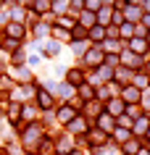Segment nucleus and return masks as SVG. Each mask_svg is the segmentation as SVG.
I'll use <instances>...</instances> for the list:
<instances>
[{
    "mask_svg": "<svg viewBox=\"0 0 150 155\" xmlns=\"http://www.w3.org/2000/svg\"><path fill=\"white\" fill-rule=\"evenodd\" d=\"M42 137H45V131H42V124L32 121V124H26V126H24L21 142H24V147H32V145H37V142H40Z\"/></svg>",
    "mask_w": 150,
    "mask_h": 155,
    "instance_id": "1",
    "label": "nucleus"
},
{
    "mask_svg": "<svg viewBox=\"0 0 150 155\" xmlns=\"http://www.w3.org/2000/svg\"><path fill=\"white\" fill-rule=\"evenodd\" d=\"M121 13H124V21H126V24H140V21H142V13H145V11H142L137 3H126Z\"/></svg>",
    "mask_w": 150,
    "mask_h": 155,
    "instance_id": "2",
    "label": "nucleus"
},
{
    "mask_svg": "<svg viewBox=\"0 0 150 155\" xmlns=\"http://www.w3.org/2000/svg\"><path fill=\"white\" fill-rule=\"evenodd\" d=\"M118 97L124 100V105H137L140 103V97H142V92L134 87V84H126V87H121V95Z\"/></svg>",
    "mask_w": 150,
    "mask_h": 155,
    "instance_id": "3",
    "label": "nucleus"
},
{
    "mask_svg": "<svg viewBox=\"0 0 150 155\" xmlns=\"http://www.w3.org/2000/svg\"><path fill=\"white\" fill-rule=\"evenodd\" d=\"M82 58H84V66H92V68H98V66L105 63V53H103L100 48L87 50V55H82Z\"/></svg>",
    "mask_w": 150,
    "mask_h": 155,
    "instance_id": "4",
    "label": "nucleus"
},
{
    "mask_svg": "<svg viewBox=\"0 0 150 155\" xmlns=\"http://www.w3.org/2000/svg\"><path fill=\"white\" fill-rule=\"evenodd\" d=\"M132 76H134V71H132V68H126V66H118V68H113V82L121 84V87L132 84Z\"/></svg>",
    "mask_w": 150,
    "mask_h": 155,
    "instance_id": "5",
    "label": "nucleus"
},
{
    "mask_svg": "<svg viewBox=\"0 0 150 155\" xmlns=\"http://www.w3.org/2000/svg\"><path fill=\"white\" fill-rule=\"evenodd\" d=\"M105 139H108V134L100 131V129H92L90 134H84V142H87L92 150H95V147H103V145H105Z\"/></svg>",
    "mask_w": 150,
    "mask_h": 155,
    "instance_id": "6",
    "label": "nucleus"
},
{
    "mask_svg": "<svg viewBox=\"0 0 150 155\" xmlns=\"http://www.w3.org/2000/svg\"><path fill=\"white\" fill-rule=\"evenodd\" d=\"M118 55H121V58H118V61H121V63H124L126 68H132V71H134V68H140V66H142V58H140V55H134L132 50H126V48L121 50Z\"/></svg>",
    "mask_w": 150,
    "mask_h": 155,
    "instance_id": "7",
    "label": "nucleus"
},
{
    "mask_svg": "<svg viewBox=\"0 0 150 155\" xmlns=\"http://www.w3.org/2000/svg\"><path fill=\"white\" fill-rule=\"evenodd\" d=\"M92 82H95V84H100V82H105V84L113 82V68H111V66H105V63L98 66V71L92 74Z\"/></svg>",
    "mask_w": 150,
    "mask_h": 155,
    "instance_id": "8",
    "label": "nucleus"
},
{
    "mask_svg": "<svg viewBox=\"0 0 150 155\" xmlns=\"http://www.w3.org/2000/svg\"><path fill=\"white\" fill-rule=\"evenodd\" d=\"M98 129H100V131H105V134L116 129V121H113V116H111L108 110H103V113L98 116Z\"/></svg>",
    "mask_w": 150,
    "mask_h": 155,
    "instance_id": "9",
    "label": "nucleus"
},
{
    "mask_svg": "<svg viewBox=\"0 0 150 155\" xmlns=\"http://www.w3.org/2000/svg\"><path fill=\"white\" fill-rule=\"evenodd\" d=\"M103 40H105V26H92V29H87V42H92V45H103Z\"/></svg>",
    "mask_w": 150,
    "mask_h": 155,
    "instance_id": "10",
    "label": "nucleus"
},
{
    "mask_svg": "<svg viewBox=\"0 0 150 155\" xmlns=\"http://www.w3.org/2000/svg\"><path fill=\"white\" fill-rule=\"evenodd\" d=\"M55 118H58L61 124H68V121H74V118H76V110L71 105H61L58 113H55Z\"/></svg>",
    "mask_w": 150,
    "mask_h": 155,
    "instance_id": "11",
    "label": "nucleus"
},
{
    "mask_svg": "<svg viewBox=\"0 0 150 155\" xmlns=\"http://www.w3.org/2000/svg\"><path fill=\"white\" fill-rule=\"evenodd\" d=\"M66 79H68L71 87H79V84H84V71H82V68H68Z\"/></svg>",
    "mask_w": 150,
    "mask_h": 155,
    "instance_id": "12",
    "label": "nucleus"
},
{
    "mask_svg": "<svg viewBox=\"0 0 150 155\" xmlns=\"http://www.w3.org/2000/svg\"><path fill=\"white\" fill-rule=\"evenodd\" d=\"M124 110H126V105H124V100H121V97H111L108 100V113L111 116H116V118H118Z\"/></svg>",
    "mask_w": 150,
    "mask_h": 155,
    "instance_id": "13",
    "label": "nucleus"
},
{
    "mask_svg": "<svg viewBox=\"0 0 150 155\" xmlns=\"http://www.w3.org/2000/svg\"><path fill=\"white\" fill-rule=\"evenodd\" d=\"M126 50H132L134 55H137V53H148V40L132 37V40H129V45H126Z\"/></svg>",
    "mask_w": 150,
    "mask_h": 155,
    "instance_id": "14",
    "label": "nucleus"
},
{
    "mask_svg": "<svg viewBox=\"0 0 150 155\" xmlns=\"http://www.w3.org/2000/svg\"><path fill=\"white\" fill-rule=\"evenodd\" d=\"M95 24H98V21H95V13L84 8L82 13H79V26H82V29H92Z\"/></svg>",
    "mask_w": 150,
    "mask_h": 155,
    "instance_id": "15",
    "label": "nucleus"
},
{
    "mask_svg": "<svg viewBox=\"0 0 150 155\" xmlns=\"http://www.w3.org/2000/svg\"><path fill=\"white\" fill-rule=\"evenodd\" d=\"M132 84H134V87H137V90H148V84H150V76H148V74H145V71H134V79H132Z\"/></svg>",
    "mask_w": 150,
    "mask_h": 155,
    "instance_id": "16",
    "label": "nucleus"
},
{
    "mask_svg": "<svg viewBox=\"0 0 150 155\" xmlns=\"http://www.w3.org/2000/svg\"><path fill=\"white\" fill-rule=\"evenodd\" d=\"M66 129H68V131H79V134H87V121H84L82 116H76L74 121L66 124Z\"/></svg>",
    "mask_w": 150,
    "mask_h": 155,
    "instance_id": "17",
    "label": "nucleus"
},
{
    "mask_svg": "<svg viewBox=\"0 0 150 155\" xmlns=\"http://www.w3.org/2000/svg\"><path fill=\"white\" fill-rule=\"evenodd\" d=\"M37 105H40L42 110H50V108H53V97H50V92H45V90L37 92Z\"/></svg>",
    "mask_w": 150,
    "mask_h": 155,
    "instance_id": "18",
    "label": "nucleus"
},
{
    "mask_svg": "<svg viewBox=\"0 0 150 155\" xmlns=\"http://www.w3.org/2000/svg\"><path fill=\"white\" fill-rule=\"evenodd\" d=\"M121 150H124V155H137V153L142 150V145L137 142V139H132V137H129V139L124 142V145H121Z\"/></svg>",
    "mask_w": 150,
    "mask_h": 155,
    "instance_id": "19",
    "label": "nucleus"
},
{
    "mask_svg": "<svg viewBox=\"0 0 150 155\" xmlns=\"http://www.w3.org/2000/svg\"><path fill=\"white\" fill-rule=\"evenodd\" d=\"M71 150H74V139L71 137H63L58 145H55V153L58 155H66V153H71Z\"/></svg>",
    "mask_w": 150,
    "mask_h": 155,
    "instance_id": "20",
    "label": "nucleus"
},
{
    "mask_svg": "<svg viewBox=\"0 0 150 155\" xmlns=\"http://www.w3.org/2000/svg\"><path fill=\"white\" fill-rule=\"evenodd\" d=\"M5 32H8L11 40H18V37H24V26H21V24H13V21H11V24L5 26Z\"/></svg>",
    "mask_w": 150,
    "mask_h": 155,
    "instance_id": "21",
    "label": "nucleus"
},
{
    "mask_svg": "<svg viewBox=\"0 0 150 155\" xmlns=\"http://www.w3.org/2000/svg\"><path fill=\"white\" fill-rule=\"evenodd\" d=\"M148 126H150V121H148V116H137V121L132 124V129L137 131V134H145V131H148Z\"/></svg>",
    "mask_w": 150,
    "mask_h": 155,
    "instance_id": "22",
    "label": "nucleus"
},
{
    "mask_svg": "<svg viewBox=\"0 0 150 155\" xmlns=\"http://www.w3.org/2000/svg\"><path fill=\"white\" fill-rule=\"evenodd\" d=\"M103 48L108 50L111 55H116V53H121V50H124V48H121V40H103Z\"/></svg>",
    "mask_w": 150,
    "mask_h": 155,
    "instance_id": "23",
    "label": "nucleus"
},
{
    "mask_svg": "<svg viewBox=\"0 0 150 155\" xmlns=\"http://www.w3.org/2000/svg\"><path fill=\"white\" fill-rule=\"evenodd\" d=\"M79 97L82 100H95V87H90V84H79Z\"/></svg>",
    "mask_w": 150,
    "mask_h": 155,
    "instance_id": "24",
    "label": "nucleus"
},
{
    "mask_svg": "<svg viewBox=\"0 0 150 155\" xmlns=\"http://www.w3.org/2000/svg\"><path fill=\"white\" fill-rule=\"evenodd\" d=\"M121 37H124V40H132L134 37V24H126L124 21V24L118 26V40H121Z\"/></svg>",
    "mask_w": 150,
    "mask_h": 155,
    "instance_id": "25",
    "label": "nucleus"
},
{
    "mask_svg": "<svg viewBox=\"0 0 150 155\" xmlns=\"http://www.w3.org/2000/svg\"><path fill=\"white\" fill-rule=\"evenodd\" d=\"M32 5H34V13H48L50 5H53V0H34Z\"/></svg>",
    "mask_w": 150,
    "mask_h": 155,
    "instance_id": "26",
    "label": "nucleus"
},
{
    "mask_svg": "<svg viewBox=\"0 0 150 155\" xmlns=\"http://www.w3.org/2000/svg\"><path fill=\"white\" fill-rule=\"evenodd\" d=\"M50 32H53V37H55V42H61V40H71V32H66V29H61V26H53V29H50Z\"/></svg>",
    "mask_w": 150,
    "mask_h": 155,
    "instance_id": "27",
    "label": "nucleus"
},
{
    "mask_svg": "<svg viewBox=\"0 0 150 155\" xmlns=\"http://www.w3.org/2000/svg\"><path fill=\"white\" fill-rule=\"evenodd\" d=\"M53 150H55V147H53V142H50L48 137H42L40 147H37V153H40V155H50V153H53Z\"/></svg>",
    "mask_w": 150,
    "mask_h": 155,
    "instance_id": "28",
    "label": "nucleus"
},
{
    "mask_svg": "<svg viewBox=\"0 0 150 155\" xmlns=\"http://www.w3.org/2000/svg\"><path fill=\"white\" fill-rule=\"evenodd\" d=\"M113 139H116L118 145H124L126 139H129V129H121V126H116V129H113Z\"/></svg>",
    "mask_w": 150,
    "mask_h": 155,
    "instance_id": "29",
    "label": "nucleus"
},
{
    "mask_svg": "<svg viewBox=\"0 0 150 155\" xmlns=\"http://www.w3.org/2000/svg\"><path fill=\"white\" fill-rule=\"evenodd\" d=\"M58 95H61L63 100H71V97H76V95H74V87H71V84H61V87H58Z\"/></svg>",
    "mask_w": 150,
    "mask_h": 155,
    "instance_id": "30",
    "label": "nucleus"
},
{
    "mask_svg": "<svg viewBox=\"0 0 150 155\" xmlns=\"http://www.w3.org/2000/svg\"><path fill=\"white\" fill-rule=\"evenodd\" d=\"M55 26H61V29H74L76 21L71 16H58V24H55Z\"/></svg>",
    "mask_w": 150,
    "mask_h": 155,
    "instance_id": "31",
    "label": "nucleus"
},
{
    "mask_svg": "<svg viewBox=\"0 0 150 155\" xmlns=\"http://www.w3.org/2000/svg\"><path fill=\"white\" fill-rule=\"evenodd\" d=\"M40 48L45 50V53H50V55H55L61 50V42H40Z\"/></svg>",
    "mask_w": 150,
    "mask_h": 155,
    "instance_id": "32",
    "label": "nucleus"
},
{
    "mask_svg": "<svg viewBox=\"0 0 150 155\" xmlns=\"http://www.w3.org/2000/svg\"><path fill=\"white\" fill-rule=\"evenodd\" d=\"M71 40H74V42H82V40H87V29H82V26L76 24V26H74V32H71Z\"/></svg>",
    "mask_w": 150,
    "mask_h": 155,
    "instance_id": "33",
    "label": "nucleus"
},
{
    "mask_svg": "<svg viewBox=\"0 0 150 155\" xmlns=\"http://www.w3.org/2000/svg\"><path fill=\"white\" fill-rule=\"evenodd\" d=\"M118 126H121V129H129V131H132V124H134V118H129V116H126V113H121V116H118Z\"/></svg>",
    "mask_w": 150,
    "mask_h": 155,
    "instance_id": "34",
    "label": "nucleus"
},
{
    "mask_svg": "<svg viewBox=\"0 0 150 155\" xmlns=\"http://www.w3.org/2000/svg\"><path fill=\"white\" fill-rule=\"evenodd\" d=\"M71 48H74V53H76V55H84V53H87V48H90V42H87V40H82V42H74Z\"/></svg>",
    "mask_w": 150,
    "mask_h": 155,
    "instance_id": "35",
    "label": "nucleus"
},
{
    "mask_svg": "<svg viewBox=\"0 0 150 155\" xmlns=\"http://www.w3.org/2000/svg\"><path fill=\"white\" fill-rule=\"evenodd\" d=\"M84 8L92 11V13H98V11L103 8V3H100V0H84Z\"/></svg>",
    "mask_w": 150,
    "mask_h": 155,
    "instance_id": "36",
    "label": "nucleus"
},
{
    "mask_svg": "<svg viewBox=\"0 0 150 155\" xmlns=\"http://www.w3.org/2000/svg\"><path fill=\"white\" fill-rule=\"evenodd\" d=\"M11 13H13V24H21V21H24V18H26L24 8H13V11H11Z\"/></svg>",
    "mask_w": 150,
    "mask_h": 155,
    "instance_id": "37",
    "label": "nucleus"
},
{
    "mask_svg": "<svg viewBox=\"0 0 150 155\" xmlns=\"http://www.w3.org/2000/svg\"><path fill=\"white\" fill-rule=\"evenodd\" d=\"M50 8H53V13L63 16V8H66V3H63V0H53V5H50Z\"/></svg>",
    "mask_w": 150,
    "mask_h": 155,
    "instance_id": "38",
    "label": "nucleus"
},
{
    "mask_svg": "<svg viewBox=\"0 0 150 155\" xmlns=\"http://www.w3.org/2000/svg\"><path fill=\"white\" fill-rule=\"evenodd\" d=\"M148 29H145V26H142V24H134V37H140V40H145V37H148Z\"/></svg>",
    "mask_w": 150,
    "mask_h": 155,
    "instance_id": "39",
    "label": "nucleus"
},
{
    "mask_svg": "<svg viewBox=\"0 0 150 155\" xmlns=\"http://www.w3.org/2000/svg\"><path fill=\"white\" fill-rule=\"evenodd\" d=\"M18 82H32V74H29V68H18Z\"/></svg>",
    "mask_w": 150,
    "mask_h": 155,
    "instance_id": "40",
    "label": "nucleus"
},
{
    "mask_svg": "<svg viewBox=\"0 0 150 155\" xmlns=\"http://www.w3.org/2000/svg\"><path fill=\"white\" fill-rule=\"evenodd\" d=\"M140 103H142V108H148V110H150V90H142Z\"/></svg>",
    "mask_w": 150,
    "mask_h": 155,
    "instance_id": "41",
    "label": "nucleus"
},
{
    "mask_svg": "<svg viewBox=\"0 0 150 155\" xmlns=\"http://www.w3.org/2000/svg\"><path fill=\"white\" fill-rule=\"evenodd\" d=\"M111 21H113V26H121V24H124V16H121V11H113Z\"/></svg>",
    "mask_w": 150,
    "mask_h": 155,
    "instance_id": "42",
    "label": "nucleus"
},
{
    "mask_svg": "<svg viewBox=\"0 0 150 155\" xmlns=\"http://www.w3.org/2000/svg\"><path fill=\"white\" fill-rule=\"evenodd\" d=\"M118 63H121L118 55H108V58H105V66H111V68H118Z\"/></svg>",
    "mask_w": 150,
    "mask_h": 155,
    "instance_id": "43",
    "label": "nucleus"
},
{
    "mask_svg": "<svg viewBox=\"0 0 150 155\" xmlns=\"http://www.w3.org/2000/svg\"><path fill=\"white\" fill-rule=\"evenodd\" d=\"M3 48H5V50H16L18 48V40H11V37H8V40L3 42Z\"/></svg>",
    "mask_w": 150,
    "mask_h": 155,
    "instance_id": "44",
    "label": "nucleus"
},
{
    "mask_svg": "<svg viewBox=\"0 0 150 155\" xmlns=\"http://www.w3.org/2000/svg\"><path fill=\"white\" fill-rule=\"evenodd\" d=\"M13 63H16V66L24 63V50H16V53H13Z\"/></svg>",
    "mask_w": 150,
    "mask_h": 155,
    "instance_id": "45",
    "label": "nucleus"
},
{
    "mask_svg": "<svg viewBox=\"0 0 150 155\" xmlns=\"http://www.w3.org/2000/svg\"><path fill=\"white\" fill-rule=\"evenodd\" d=\"M71 8H74L76 13H82L84 11V0H71Z\"/></svg>",
    "mask_w": 150,
    "mask_h": 155,
    "instance_id": "46",
    "label": "nucleus"
},
{
    "mask_svg": "<svg viewBox=\"0 0 150 155\" xmlns=\"http://www.w3.org/2000/svg\"><path fill=\"white\" fill-rule=\"evenodd\" d=\"M34 32H37V37H45V34L50 32V26H42V24H37V29H34Z\"/></svg>",
    "mask_w": 150,
    "mask_h": 155,
    "instance_id": "47",
    "label": "nucleus"
},
{
    "mask_svg": "<svg viewBox=\"0 0 150 155\" xmlns=\"http://www.w3.org/2000/svg\"><path fill=\"white\" fill-rule=\"evenodd\" d=\"M0 87H5V90H13V82H11L8 76H3V79H0Z\"/></svg>",
    "mask_w": 150,
    "mask_h": 155,
    "instance_id": "48",
    "label": "nucleus"
},
{
    "mask_svg": "<svg viewBox=\"0 0 150 155\" xmlns=\"http://www.w3.org/2000/svg\"><path fill=\"white\" fill-rule=\"evenodd\" d=\"M18 116H21V110H18V105L11 108V121H18Z\"/></svg>",
    "mask_w": 150,
    "mask_h": 155,
    "instance_id": "49",
    "label": "nucleus"
},
{
    "mask_svg": "<svg viewBox=\"0 0 150 155\" xmlns=\"http://www.w3.org/2000/svg\"><path fill=\"white\" fill-rule=\"evenodd\" d=\"M140 24H142V26H145V29L150 32V13H142V21H140Z\"/></svg>",
    "mask_w": 150,
    "mask_h": 155,
    "instance_id": "50",
    "label": "nucleus"
},
{
    "mask_svg": "<svg viewBox=\"0 0 150 155\" xmlns=\"http://www.w3.org/2000/svg\"><path fill=\"white\" fill-rule=\"evenodd\" d=\"M66 74V66H55V76H63Z\"/></svg>",
    "mask_w": 150,
    "mask_h": 155,
    "instance_id": "51",
    "label": "nucleus"
},
{
    "mask_svg": "<svg viewBox=\"0 0 150 155\" xmlns=\"http://www.w3.org/2000/svg\"><path fill=\"white\" fill-rule=\"evenodd\" d=\"M40 63V55H29V66H37Z\"/></svg>",
    "mask_w": 150,
    "mask_h": 155,
    "instance_id": "52",
    "label": "nucleus"
},
{
    "mask_svg": "<svg viewBox=\"0 0 150 155\" xmlns=\"http://www.w3.org/2000/svg\"><path fill=\"white\" fill-rule=\"evenodd\" d=\"M142 3H145V8H142V11H145V13H150V0H142Z\"/></svg>",
    "mask_w": 150,
    "mask_h": 155,
    "instance_id": "53",
    "label": "nucleus"
},
{
    "mask_svg": "<svg viewBox=\"0 0 150 155\" xmlns=\"http://www.w3.org/2000/svg\"><path fill=\"white\" fill-rule=\"evenodd\" d=\"M0 21H3V24H8V16H5V13H0Z\"/></svg>",
    "mask_w": 150,
    "mask_h": 155,
    "instance_id": "54",
    "label": "nucleus"
},
{
    "mask_svg": "<svg viewBox=\"0 0 150 155\" xmlns=\"http://www.w3.org/2000/svg\"><path fill=\"white\" fill-rule=\"evenodd\" d=\"M137 155H150V150H140V153H137Z\"/></svg>",
    "mask_w": 150,
    "mask_h": 155,
    "instance_id": "55",
    "label": "nucleus"
},
{
    "mask_svg": "<svg viewBox=\"0 0 150 155\" xmlns=\"http://www.w3.org/2000/svg\"><path fill=\"white\" fill-rule=\"evenodd\" d=\"M18 3H21V5H29V3H32V0H18Z\"/></svg>",
    "mask_w": 150,
    "mask_h": 155,
    "instance_id": "56",
    "label": "nucleus"
},
{
    "mask_svg": "<svg viewBox=\"0 0 150 155\" xmlns=\"http://www.w3.org/2000/svg\"><path fill=\"white\" fill-rule=\"evenodd\" d=\"M0 155H8V150H5V147H0Z\"/></svg>",
    "mask_w": 150,
    "mask_h": 155,
    "instance_id": "57",
    "label": "nucleus"
},
{
    "mask_svg": "<svg viewBox=\"0 0 150 155\" xmlns=\"http://www.w3.org/2000/svg\"><path fill=\"white\" fill-rule=\"evenodd\" d=\"M68 155H82V153H79V150H71V153H68Z\"/></svg>",
    "mask_w": 150,
    "mask_h": 155,
    "instance_id": "58",
    "label": "nucleus"
},
{
    "mask_svg": "<svg viewBox=\"0 0 150 155\" xmlns=\"http://www.w3.org/2000/svg\"><path fill=\"white\" fill-rule=\"evenodd\" d=\"M145 134H148V139H150V126H148V131H145Z\"/></svg>",
    "mask_w": 150,
    "mask_h": 155,
    "instance_id": "59",
    "label": "nucleus"
},
{
    "mask_svg": "<svg viewBox=\"0 0 150 155\" xmlns=\"http://www.w3.org/2000/svg\"><path fill=\"white\" fill-rule=\"evenodd\" d=\"M148 121H150V113H148Z\"/></svg>",
    "mask_w": 150,
    "mask_h": 155,
    "instance_id": "60",
    "label": "nucleus"
}]
</instances>
